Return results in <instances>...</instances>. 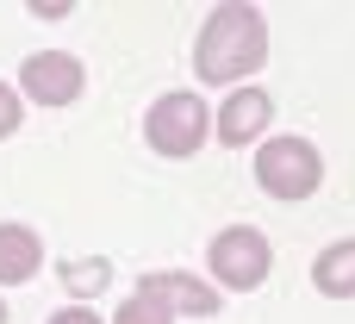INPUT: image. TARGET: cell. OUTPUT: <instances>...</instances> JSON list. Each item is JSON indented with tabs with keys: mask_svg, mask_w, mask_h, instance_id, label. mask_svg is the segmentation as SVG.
I'll list each match as a JSON object with an SVG mask.
<instances>
[{
	"mask_svg": "<svg viewBox=\"0 0 355 324\" xmlns=\"http://www.w3.org/2000/svg\"><path fill=\"white\" fill-rule=\"evenodd\" d=\"M268 62V19L262 6H218L206 25H200V44H193V69L200 81H243Z\"/></svg>",
	"mask_w": 355,
	"mask_h": 324,
	"instance_id": "cell-1",
	"label": "cell"
},
{
	"mask_svg": "<svg viewBox=\"0 0 355 324\" xmlns=\"http://www.w3.org/2000/svg\"><path fill=\"white\" fill-rule=\"evenodd\" d=\"M256 181H262V194H275V200H306V194H318V181H324V156H318L306 137H268L262 156H256Z\"/></svg>",
	"mask_w": 355,
	"mask_h": 324,
	"instance_id": "cell-2",
	"label": "cell"
},
{
	"mask_svg": "<svg viewBox=\"0 0 355 324\" xmlns=\"http://www.w3.org/2000/svg\"><path fill=\"white\" fill-rule=\"evenodd\" d=\"M206 268L218 275V287H231V293H250V287H262V281H268V268H275V250H268V237H262L256 225H231V231H218V237H212V250H206Z\"/></svg>",
	"mask_w": 355,
	"mask_h": 324,
	"instance_id": "cell-3",
	"label": "cell"
},
{
	"mask_svg": "<svg viewBox=\"0 0 355 324\" xmlns=\"http://www.w3.org/2000/svg\"><path fill=\"white\" fill-rule=\"evenodd\" d=\"M206 131H212V112H206L200 94H162L144 119V137H150L156 156H193L206 144Z\"/></svg>",
	"mask_w": 355,
	"mask_h": 324,
	"instance_id": "cell-4",
	"label": "cell"
},
{
	"mask_svg": "<svg viewBox=\"0 0 355 324\" xmlns=\"http://www.w3.org/2000/svg\"><path fill=\"white\" fill-rule=\"evenodd\" d=\"M19 81H25V94H31L37 106H69V100L81 94V62H75L69 50H37V56H25Z\"/></svg>",
	"mask_w": 355,
	"mask_h": 324,
	"instance_id": "cell-5",
	"label": "cell"
},
{
	"mask_svg": "<svg viewBox=\"0 0 355 324\" xmlns=\"http://www.w3.org/2000/svg\"><path fill=\"white\" fill-rule=\"evenodd\" d=\"M268 119H275V100H268L262 87H237V94L218 106V144L243 150V144H256V137L268 131Z\"/></svg>",
	"mask_w": 355,
	"mask_h": 324,
	"instance_id": "cell-6",
	"label": "cell"
},
{
	"mask_svg": "<svg viewBox=\"0 0 355 324\" xmlns=\"http://www.w3.org/2000/svg\"><path fill=\"white\" fill-rule=\"evenodd\" d=\"M137 293L156 300V306H168V318H175V312H187V318H212V312H218V293H212L206 281H193V275H144Z\"/></svg>",
	"mask_w": 355,
	"mask_h": 324,
	"instance_id": "cell-7",
	"label": "cell"
},
{
	"mask_svg": "<svg viewBox=\"0 0 355 324\" xmlns=\"http://www.w3.org/2000/svg\"><path fill=\"white\" fill-rule=\"evenodd\" d=\"M44 268V244L25 225H0V287H19Z\"/></svg>",
	"mask_w": 355,
	"mask_h": 324,
	"instance_id": "cell-8",
	"label": "cell"
},
{
	"mask_svg": "<svg viewBox=\"0 0 355 324\" xmlns=\"http://www.w3.org/2000/svg\"><path fill=\"white\" fill-rule=\"evenodd\" d=\"M312 287H318L324 300H349L355 293V237L331 244V250L312 262Z\"/></svg>",
	"mask_w": 355,
	"mask_h": 324,
	"instance_id": "cell-9",
	"label": "cell"
},
{
	"mask_svg": "<svg viewBox=\"0 0 355 324\" xmlns=\"http://www.w3.org/2000/svg\"><path fill=\"white\" fill-rule=\"evenodd\" d=\"M106 281H112V268H106L100 256H87V262H62V287H69V293H100Z\"/></svg>",
	"mask_w": 355,
	"mask_h": 324,
	"instance_id": "cell-10",
	"label": "cell"
},
{
	"mask_svg": "<svg viewBox=\"0 0 355 324\" xmlns=\"http://www.w3.org/2000/svg\"><path fill=\"white\" fill-rule=\"evenodd\" d=\"M112 324H175V318H168V306H156V300L131 293V300L119 306V318H112Z\"/></svg>",
	"mask_w": 355,
	"mask_h": 324,
	"instance_id": "cell-11",
	"label": "cell"
},
{
	"mask_svg": "<svg viewBox=\"0 0 355 324\" xmlns=\"http://www.w3.org/2000/svg\"><path fill=\"white\" fill-rule=\"evenodd\" d=\"M19 112H25V106H19V94L0 81V137H12V131H19Z\"/></svg>",
	"mask_w": 355,
	"mask_h": 324,
	"instance_id": "cell-12",
	"label": "cell"
},
{
	"mask_svg": "<svg viewBox=\"0 0 355 324\" xmlns=\"http://www.w3.org/2000/svg\"><path fill=\"white\" fill-rule=\"evenodd\" d=\"M50 324H100V318H94L87 306H62V312H56V318H50Z\"/></svg>",
	"mask_w": 355,
	"mask_h": 324,
	"instance_id": "cell-13",
	"label": "cell"
},
{
	"mask_svg": "<svg viewBox=\"0 0 355 324\" xmlns=\"http://www.w3.org/2000/svg\"><path fill=\"white\" fill-rule=\"evenodd\" d=\"M31 12H37V19H62L69 6H62V0H31Z\"/></svg>",
	"mask_w": 355,
	"mask_h": 324,
	"instance_id": "cell-14",
	"label": "cell"
},
{
	"mask_svg": "<svg viewBox=\"0 0 355 324\" xmlns=\"http://www.w3.org/2000/svg\"><path fill=\"white\" fill-rule=\"evenodd\" d=\"M0 324H6V306H0Z\"/></svg>",
	"mask_w": 355,
	"mask_h": 324,
	"instance_id": "cell-15",
	"label": "cell"
}]
</instances>
